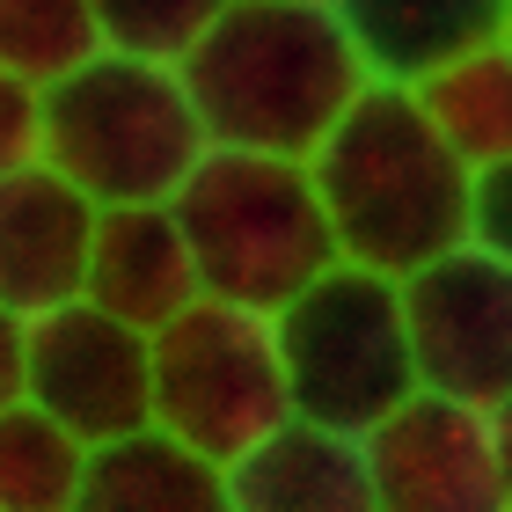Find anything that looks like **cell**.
<instances>
[{
    "mask_svg": "<svg viewBox=\"0 0 512 512\" xmlns=\"http://www.w3.org/2000/svg\"><path fill=\"white\" fill-rule=\"evenodd\" d=\"M300 161L344 264L403 278L425 256L469 242L476 169L425 125L403 81H366Z\"/></svg>",
    "mask_w": 512,
    "mask_h": 512,
    "instance_id": "1",
    "label": "cell"
},
{
    "mask_svg": "<svg viewBox=\"0 0 512 512\" xmlns=\"http://www.w3.org/2000/svg\"><path fill=\"white\" fill-rule=\"evenodd\" d=\"M205 147L308 154L359 96L366 66L330 0H227L176 59Z\"/></svg>",
    "mask_w": 512,
    "mask_h": 512,
    "instance_id": "2",
    "label": "cell"
},
{
    "mask_svg": "<svg viewBox=\"0 0 512 512\" xmlns=\"http://www.w3.org/2000/svg\"><path fill=\"white\" fill-rule=\"evenodd\" d=\"M205 154L198 110L176 66L88 52L74 74L37 88V161L88 205H161Z\"/></svg>",
    "mask_w": 512,
    "mask_h": 512,
    "instance_id": "3",
    "label": "cell"
},
{
    "mask_svg": "<svg viewBox=\"0 0 512 512\" xmlns=\"http://www.w3.org/2000/svg\"><path fill=\"white\" fill-rule=\"evenodd\" d=\"M169 213L198 264V293L213 300H242V308L271 315L322 264H337L330 220H322V198L300 154L205 147L191 176L176 183Z\"/></svg>",
    "mask_w": 512,
    "mask_h": 512,
    "instance_id": "4",
    "label": "cell"
},
{
    "mask_svg": "<svg viewBox=\"0 0 512 512\" xmlns=\"http://www.w3.org/2000/svg\"><path fill=\"white\" fill-rule=\"evenodd\" d=\"M271 344L286 374V410L308 425L366 432L417 388L395 278L344 256L271 308Z\"/></svg>",
    "mask_w": 512,
    "mask_h": 512,
    "instance_id": "5",
    "label": "cell"
},
{
    "mask_svg": "<svg viewBox=\"0 0 512 512\" xmlns=\"http://www.w3.org/2000/svg\"><path fill=\"white\" fill-rule=\"evenodd\" d=\"M278 417L293 410H286V374H278L264 308L198 293L161 330H147V425H161L169 439L227 469Z\"/></svg>",
    "mask_w": 512,
    "mask_h": 512,
    "instance_id": "6",
    "label": "cell"
},
{
    "mask_svg": "<svg viewBox=\"0 0 512 512\" xmlns=\"http://www.w3.org/2000/svg\"><path fill=\"white\" fill-rule=\"evenodd\" d=\"M359 447L381 512H512V410L410 388Z\"/></svg>",
    "mask_w": 512,
    "mask_h": 512,
    "instance_id": "7",
    "label": "cell"
},
{
    "mask_svg": "<svg viewBox=\"0 0 512 512\" xmlns=\"http://www.w3.org/2000/svg\"><path fill=\"white\" fill-rule=\"evenodd\" d=\"M417 388L512 410V256L454 242L395 278Z\"/></svg>",
    "mask_w": 512,
    "mask_h": 512,
    "instance_id": "8",
    "label": "cell"
},
{
    "mask_svg": "<svg viewBox=\"0 0 512 512\" xmlns=\"http://www.w3.org/2000/svg\"><path fill=\"white\" fill-rule=\"evenodd\" d=\"M22 403H37L81 447L147 425V330L96 300H59L22 322Z\"/></svg>",
    "mask_w": 512,
    "mask_h": 512,
    "instance_id": "9",
    "label": "cell"
},
{
    "mask_svg": "<svg viewBox=\"0 0 512 512\" xmlns=\"http://www.w3.org/2000/svg\"><path fill=\"white\" fill-rule=\"evenodd\" d=\"M88 227H96V205L59 169L44 161L0 169V308L30 322L59 300H81Z\"/></svg>",
    "mask_w": 512,
    "mask_h": 512,
    "instance_id": "10",
    "label": "cell"
},
{
    "mask_svg": "<svg viewBox=\"0 0 512 512\" xmlns=\"http://www.w3.org/2000/svg\"><path fill=\"white\" fill-rule=\"evenodd\" d=\"M227 512H381L359 432L278 417L227 461Z\"/></svg>",
    "mask_w": 512,
    "mask_h": 512,
    "instance_id": "11",
    "label": "cell"
},
{
    "mask_svg": "<svg viewBox=\"0 0 512 512\" xmlns=\"http://www.w3.org/2000/svg\"><path fill=\"white\" fill-rule=\"evenodd\" d=\"M81 300H96L103 315L132 322V330H161L176 308L198 300V264L183 249L169 198L161 205H96Z\"/></svg>",
    "mask_w": 512,
    "mask_h": 512,
    "instance_id": "12",
    "label": "cell"
},
{
    "mask_svg": "<svg viewBox=\"0 0 512 512\" xmlns=\"http://www.w3.org/2000/svg\"><path fill=\"white\" fill-rule=\"evenodd\" d=\"M374 81H417L476 44L512 37V0H330Z\"/></svg>",
    "mask_w": 512,
    "mask_h": 512,
    "instance_id": "13",
    "label": "cell"
},
{
    "mask_svg": "<svg viewBox=\"0 0 512 512\" xmlns=\"http://www.w3.org/2000/svg\"><path fill=\"white\" fill-rule=\"evenodd\" d=\"M66 512H227V469L161 425H139L81 454Z\"/></svg>",
    "mask_w": 512,
    "mask_h": 512,
    "instance_id": "14",
    "label": "cell"
},
{
    "mask_svg": "<svg viewBox=\"0 0 512 512\" xmlns=\"http://www.w3.org/2000/svg\"><path fill=\"white\" fill-rule=\"evenodd\" d=\"M410 96H417V110H425V125L447 139L469 169L512 161V37L476 44V52L417 74Z\"/></svg>",
    "mask_w": 512,
    "mask_h": 512,
    "instance_id": "15",
    "label": "cell"
},
{
    "mask_svg": "<svg viewBox=\"0 0 512 512\" xmlns=\"http://www.w3.org/2000/svg\"><path fill=\"white\" fill-rule=\"evenodd\" d=\"M81 439L52 425L37 403H15L0 410V512H66L81 483Z\"/></svg>",
    "mask_w": 512,
    "mask_h": 512,
    "instance_id": "16",
    "label": "cell"
},
{
    "mask_svg": "<svg viewBox=\"0 0 512 512\" xmlns=\"http://www.w3.org/2000/svg\"><path fill=\"white\" fill-rule=\"evenodd\" d=\"M88 52H103L88 0H0V66L15 81L44 88L74 74Z\"/></svg>",
    "mask_w": 512,
    "mask_h": 512,
    "instance_id": "17",
    "label": "cell"
},
{
    "mask_svg": "<svg viewBox=\"0 0 512 512\" xmlns=\"http://www.w3.org/2000/svg\"><path fill=\"white\" fill-rule=\"evenodd\" d=\"M227 8V0H88L103 52H132V59H161L176 66L191 52V37Z\"/></svg>",
    "mask_w": 512,
    "mask_h": 512,
    "instance_id": "18",
    "label": "cell"
},
{
    "mask_svg": "<svg viewBox=\"0 0 512 512\" xmlns=\"http://www.w3.org/2000/svg\"><path fill=\"white\" fill-rule=\"evenodd\" d=\"M469 242L512 256V161L476 169V183H469Z\"/></svg>",
    "mask_w": 512,
    "mask_h": 512,
    "instance_id": "19",
    "label": "cell"
},
{
    "mask_svg": "<svg viewBox=\"0 0 512 512\" xmlns=\"http://www.w3.org/2000/svg\"><path fill=\"white\" fill-rule=\"evenodd\" d=\"M37 161V88L0 66V169Z\"/></svg>",
    "mask_w": 512,
    "mask_h": 512,
    "instance_id": "20",
    "label": "cell"
},
{
    "mask_svg": "<svg viewBox=\"0 0 512 512\" xmlns=\"http://www.w3.org/2000/svg\"><path fill=\"white\" fill-rule=\"evenodd\" d=\"M22 395V315L0 308V410Z\"/></svg>",
    "mask_w": 512,
    "mask_h": 512,
    "instance_id": "21",
    "label": "cell"
}]
</instances>
